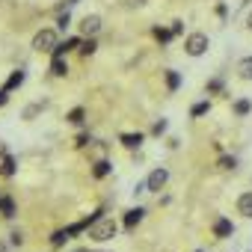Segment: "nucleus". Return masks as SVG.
<instances>
[{
	"label": "nucleus",
	"mask_w": 252,
	"mask_h": 252,
	"mask_svg": "<svg viewBox=\"0 0 252 252\" xmlns=\"http://www.w3.org/2000/svg\"><path fill=\"white\" fill-rule=\"evenodd\" d=\"M116 231H119V225H116V220L113 217H101L86 234H89V240H95V243H107V240H113L116 237Z\"/></svg>",
	"instance_id": "f257e3e1"
},
{
	"label": "nucleus",
	"mask_w": 252,
	"mask_h": 252,
	"mask_svg": "<svg viewBox=\"0 0 252 252\" xmlns=\"http://www.w3.org/2000/svg\"><path fill=\"white\" fill-rule=\"evenodd\" d=\"M57 45H60V39H57V30H51V27H45L33 36V51H39V54H54Z\"/></svg>",
	"instance_id": "f03ea898"
},
{
	"label": "nucleus",
	"mask_w": 252,
	"mask_h": 252,
	"mask_svg": "<svg viewBox=\"0 0 252 252\" xmlns=\"http://www.w3.org/2000/svg\"><path fill=\"white\" fill-rule=\"evenodd\" d=\"M208 48H211V39L205 33H190L184 39V54L187 57H202V54H208Z\"/></svg>",
	"instance_id": "7ed1b4c3"
},
{
	"label": "nucleus",
	"mask_w": 252,
	"mask_h": 252,
	"mask_svg": "<svg viewBox=\"0 0 252 252\" xmlns=\"http://www.w3.org/2000/svg\"><path fill=\"white\" fill-rule=\"evenodd\" d=\"M166 181H169V169H166V166L152 169L149 178H146V193H160V190L166 187Z\"/></svg>",
	"instance_id": "20e7f679"
},
{
	"label": "nucleus",
	"mask_w": 252,
	"mask_h": 252,
	"mask_svg": "<svg viewBox=\"0 0 252 252\" xmlns=\"http://www.w3.org/2000/svg\"><path fill=\"white\" fill-rule=\"evenodd\" d=\"M143 217H146V211L137 205V208H128L125 211V217H122V225H125V231H134L140 222H143Z\"/></svg>",
	"instance_id": "39448f33"
},
{
	"label": "nucleus",
	"mask_w": 252,
	"mask_h": 252,
	"mask_svg": "<svg viewBox=\"0 0 252 252\" xmlns=\"http://www.w3.org/2000/svg\"><path fill=\"white\" fill-rule=\"evenodd\" d=\"M83 45V39L80 36H68V39H63L57 48H54V54H51V60H60V57H65V54H71L74 48H80Z\"/></svg>",
	"instance_id": "423d86ee"
},
{
	"label": "nucleus",
	"mask_w": 252,
	"mask_h": 252,
	"mask_svg": "<svg viewBox=\"0 0 252 252\" xmlns=\"http://www.w3.org/2000/svg\"><path fill=\"white\" fill-rule=\"evenodd\" d=\"M211 231H214V237H217V240H225V237H231V234H234V222H231V220H225V217H217V220H214V225H211Z\"/></svg>",
	"instance_id": "0eeeda50"
},
{
	"label": "nucleus",
	"mask_w": 252,
	"mask_h": 252,
	"mask_svg": "<svg viewBox=\"0 0 252 252\" xmlns=\"http://www.w3.org/2000/svg\"><path fill=\"white\" fill-rule=\"evenodd\" d=\"M98 30H101V15H86V18L80 21V36L95 39V36H98Z\"/></svg>",
	"instance_id": "6e6552de"
},
{
	"label": "nucleus",
	"mask_w": 252,
	"mask_h": 252,
	"mask_svg": "<svg viewBox=\"0 0 252 252\" xmlns=\"http://www.w3.org/2000/svg\"><path fill=\"white\" fill-rule=\"evenodd\" d=\"M237 214L240 217H246V220H252V190H246V193H240L237 196Z\"/></svg>",
	"instance_id": "1a4fd4ad"
},
{
	"label": "nucleus",
	"mask_w": 252,
	"mask_h": 252,
	"mask_svg": "<svg viewBox=\"0 0 252 252\" xmlns=\"http://www.w3.org/2000/svg\"><path fill=\"white\" fill-rule=\"evenodd\" d=\"M68 240H74V234L68 231V225H65V228H57V231L51 234V249H63Z\"/></svg>",
	"instance_id": "9d476101"
},
{
	"label": "nucleus",
	"mask_w": 252,
	"mask_h": 252,
	"mask_svg": "<svg viewBox=\"0 0 252 252\" xmlns=\"http://www.w3.org/2000/svg\"><path fill=\"white\" fill-rule=\"evenodd\" d=\"M143 140H146V134H140V131H137V134H122V137H119V143L128 149V152H137V149L143 146Z\"/></svg>",
	"instance_id": "9b49d317"
},
{
	"label": "nucleus",
	"mask_w": 252,
	"mask_h": 252,
	"mask_svg": "<svg viewBox=\"0 0 252 252\" xmlns=\"http://www.w3.org/2000/svg\"><path fill=\"white\" fill-rule=\"evenodd\" d=\"M110 172H113V163H110L107 158H101V160H95V163H92V178H98V181H101V178H107Z\"/></svg>",
	"instance_id": "f8f14e48"
},
{
	"label": "nucleus",
	"mask_w": 252,
	"mask_h": 252,
	"mask_svg": "<svg viewBox=\"0 0 252 252\" xmlns=\"http://www.w3.org/2000/svg\"><path fill=\"white\" fill-rule=\"evenodd\" d=\"M163 80H166V89H169V92H178V89H181V74H178L175 68H166V71H163Z\"/></svg>",
	"instance_id": "ddd939ff"
},
{
	"label": "nucleus",
	"mask_w": 252,
	"mask_h": 252,
	"mask_svg": "<svg viewBox=\"0 0 252 252\" xmlns=\"http://www.w3.org/2000/svg\"><path fill=\"white\" fill-rule=\"evenodd\" d=\"M0 214H3L6 220H12V217L18 214V208H15V199H12V196H0Z\"/></svg>",
	"instance_id": "4468645a"
},
{
	"label": "nucleus",
	"mask_w": 252,
	"mask_h": 252,
	"mask_svg": "<svg viewBox=\"0 0 252 252\" xmlns=\"http://www.w3.org/2000/svg\"><path fill=\"white\" fill-rule=\"evenodd\" d=\"M18 172V160L12 158V155H6L3 160H0V175H6V178H12Z\"/></svg>",
	"instance_id": "2eb2a0df"
},
{
	"label": "nucleus",
	"mask_w": 252,
	"mask_h": 252,
	"mask_svg": "<svg viewBox=\"0 0 252 252\" xmlns=\"http://www.w3.org/2000/svg\"><path fill=\"white\" fill-rule=\"evenodd\" d=\"M24 80H27V71H24V68H18V71H12V74H9V80L3 83V89H9V92H12V89H18Z\"/></svg>",
	"instance_id": "dca6fc26"
},
{
	"label": "nucleus",
	"mask_w": 252,
	"mask_h": 252,
	"mask_svg": "<svg viewBox=\"0 0 252 252\" xmlns=\"http://www.w3.org/2000/svg\"><path fill=\"white\" fill-rule=\"evenodd\" d=\"M51 74H54V77H65V74H68V60H65V57L51 60Z\"/></svg>",
	"instance_id": "f3484780"
},
{
	"label": "nucleus",
	"mask_w": 252,
	"mask_h": 252,
	"mask_svg": "<svg viewBox=\"0 0 252 252\" xmlns=\"http://www.w3.org/2000/svg\"><path fill=\"white\" fill-rule=\"evenodd\" d=\"M237 77L240 80H252V57H243L237 63Z\"/></svg>",
	"instance_id": "a211bd4d"
},
{
	"label": "nucleus",
	"mask_w": 252,
	"mask_h": 252,
	"mask_svg": "<svg viewBox=\"0 0 252 252\" xmlns=\"http://www.w3.org/2000/svg\"><path fill=\"white\" fill-rule=\"evenodd\" d=\"M231 110H234V116H240V119H243V116H249V110H252V101H249V98H237V101L231 104Z\"/></svg>",
	"instance_id": "6ab92c4d"
},
{
	"label": "nucleus",
	"mask_w": 252,
	"mask_h": 252,
	"mask_svg": "<svg viewBox=\"0 0 252 252\" xmlns=\"http://www.w3.org/2000/svg\"><path fill=\"white\" fill-rule=\"evenodd\" d=\"M205 113H211V101H196L190 107V119H202Z\"/></svg>",
	"instance_id": "aec40b11"
},
{
	"label": "nucleus",
	"mask_w": 252,
	"mask_h": 252,
	"mask_svg": "<svg viewBox=\"0 0 252 252\" xmlns=\"http://www.w3.org/2000/svg\"><path fill=\"white\" fill-rule=\"evenodd\" d=\"M217 166H220V169H225V172H234V169H237V158H234V155H220Z\"/></svg>",
	"instance_id": "412c9836"
},
{
	"label": "nucleus",
	"mask_w": 252,
	"mask_h": 252,
	"mask_svg": "<svg viewBox=\"0 0 252 252\" xmlns=\"http://www.w3.org/2000/svg\"><path fill=\"white\" fill-rule=\"evenodd\" d=\"M83 119H86V110L83 107H74V110L65 113V122H71V125H83Z\"/></svg>",
	"instance_id": "4be33fe9"
},
{
	"label": "nucleus",
	"mask_w": 252,
	"mask_h": 252,
	"mask_svg": "<svg viewBox=\"0 0 252 252\" xmlns=\"http://www.w3.org/2000/svg\"><path fill=\"white\" fill-rule=\"evenodd\" d=\"M152 33H155V39H158L160 45H169V42L175 39V36H172V30H166V27H155Z\"/></svg>",
	"instance_id": "5701e85b"
},
{
	"label": "nucleus",
	"mask_w": 252,
	"mask_h": 252,
	"mask_svg": "<svg viewBox=\"0 0 252 252\" xmlns=\"http://www.w3.org/2000/svg\"><path fill=\"white\" fill-rule=\"evenodd\" d=\"M95 51H98V42H95V39H83V45H80V54H83V57H92Z\"/></svg>",
	"instance_id": "b1692460"
},
{
	"label": "nucleus",
	"mask_w": 252,
	"mask_h": 252,
	"mask_svg": "<svg viewBox=\"0 0 252 252\" xmlns=\"http://www.w3.org/2000/svg\"><path fill=\"white\" fill-rule=\"evenodd\" d=\"M225 89V83L220 80V77H214V80H208V86H205V92L208 95H217V92H222Z\"/></svg>",
	"instance_id": "393cba45"
},
{
	"label": "nucleus",
	"mask_w": 252,
	"mask_h": 252,
	"mask_svg": "<svg viewBox=\"0 0 252 252\" xmlns=\"http://www.w3.org/2000/svg\"><path fill=\"white\" fill-rule=\"evenodd\" d=\"M42 110H45V101H36V104H30V107H27V110H24V119H27V122H30V119H33V116H39V113H42Z\"/></svg>",
	"instance_id": "a878e982"
},
{
	"label": "nucleus",
	"mask_w": 252,
	"mask_h": 252,
	"mask_svg": "<svg viewBox=\"0 0 252 252\" xmlns=\"http://www.w3.org/2000/svg\"><path fill=\"white\" fill-rule=\"evenodd\" d=\"M166 128H169V122H166V119H158V122L152 125V134H155V137H163Z\"/></svg>",
	"instance_id": "bb28decb"
},
{
	"label": "nucleus",
	"mask_w": 252,
	"mask_h": 252,
	"mask_svg": "<svg viewBox=\"0 0 252 252\" xmlns=\"http://www.w3.org/2000/svg\"><path fill=\"white\" fill-rule=\"evenodd\" d=\"M74 146H77V149H86V146H92V134H89V131H83V134H77V140H74Z\"/></svg>",
	"instance_id": "cd10ccee"
},
{
	"label": "nucleus",
	"mask_w": 252,
	"mask_h": 252,
	"mask_svg": "<svg viewBox=\"0 0 252 252\" xmlns=\"http://www.w3.org/2000/svg\"><path fill=\"white\" fill-rule=\"evenodd\" d=\"M68 24H71V15H68V9H65V12L57 18V30H63V33H65V30H68Z\"/></svg>",
	"instance_id": "c85d7f7f"
},
{
	"label": "nucleus",
	"mask_w": 252,
	"mask_h": 252,
	"mask_svg": "<svg viewBox=\"0 0 252 252\" xmlns=\"http://www.w3.org/2000/svg\"><path fill=\"white\" fill-rule=\"evenodd\" d=\"M21 243H24V234L21 231H12L9 234V246H21Z\"/></svg>",
	"instance_id": "c756f323"
},
{
	"label": "nucleus",
	"mask_w": 252,
	"mask_h": 252,
	"mask_svg": "<svg viewBox=\"0 0 252 252\" xmlns=\"http://www.w3.org/2000/svg\"><path fill=\"white\" fill-rule=\"evenodd\" d=\"M169 30H172V36H181V33H184V21H172Z\"/></svg>",
	"instance_id": "7c9ffc66"
},
{
	"label": "nucleus",
	"mask_w": 252,
	"mask_h": 252,
	"mask_svg": "<svg viewBox=\"0 0 252 252\" xmlns=\"http://www.w3.org/2000/svg\"><path fill=\"white\" fill-rule=\"evenodd\" d=\"M9 104V89H0V107Z\"/></svg>",
	"instance_id": "2f4dec72"
},
{
	"label": "nucleus",
	"mask_w": 252,
	"mask_h": 252,
	"mask_svg": "<svg viewBox=\"0 0 252 252\" xmlns=\"http://www.w3.org/2000/svg\"><path fill=\"white\" fill-rule=\"evenodd\" d=\"M217 15H220V18H225V15H228V9H225V3H217Z\"/></svg>",
	"instance_id": "473e14b6"
},
{
	"label": "nucleus",
	"mask_w": 252,
	"mask_h": 252,
	"mask_svg": "<svg viewBox=\"0 0 252 252\" xmlns=\"http://www.w3.org/2000/svg\"><path fill=\"white\" fill-rule=\"evenodd\" d=\"M0 252H9V243H3V240H0Z\"/></svg>",
	"instance_id": "72a5a7b5"
},
{
	"label": "nucleus",
	"mask_w": 252,
	"mask_h": 252,
	"mask_svg": "<svg viewBox=\"0 0 252 252\" xmlns=\"http://www.w3.org/2000/svg\"><path fill=\"white\" fill-rule=\"evenodd\" d=\"M246 27H249V30H252V12H249V18H246Z\"/></svg>",
	"instance_id": "f704fd0d"
},
{
	"label": "nucleus",
	"mask_w": 252,
	"mask_h": 252,
	"mask_svg": "<svg viewBox=\"0 0 252 252\" xmlns=\"http://www.w3.org/2000/svg\"><path fill=\"white\" fill-rule=\"evenodd\" d=\"M74 3H80V0H68V6H74Z\"/></svg>",
	"instance_id": "c9c22d12"
},
{
	"label": "nucleus",
	"mask_w": 252,
	"mask_h": 252,
	"mask_svg": "<svg viewBox=\"0 0 252 252\" xmlns=\"http://www.w3.org/2000/svg\"><path fill=\"white\" fill-rule=\"evenodd\" d=\"M196 252H205V249H196Z\"/></svg>",
	"instance_id": "e433bc0d"
}]
</instances>
